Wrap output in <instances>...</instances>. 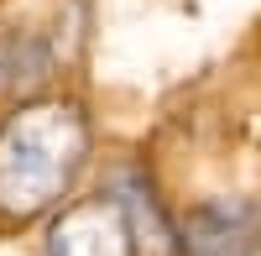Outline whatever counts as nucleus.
Segmentation results:
<instances>
[{
	"label": "nucleus",
	"instance_id": "1",
	"mask_svg": "<svg viewBox=\"0 0 261 256\" xmlns=\"http://www.w3.org/2000/svg\"><path fill=\"white\" fill-rule=\"evenodd\" d=\"M89 115L73 99H27L0 120V220H42L89 162Z\"/></svg>",
	"mask_w": 261,
	"mask_h": 256
},
{
	"label": "nucleus",
	"instance_id": "2",
	"mask_svg": "<svg viewBox=\"0 0 261 256\" xmlns=\"http://www.w3.org/2000/svg\"><path fill=\"white\" fill-rule=\"evenodd\" d=\"M47 256H136V220L120 194L73 199L47 230Z\"/></svg>",
	"mask_w": 261,
	"mask_h": 256
},
{
	"label": "nucleus",
	"instance_id": "3",
	"mask_svg": "<svg viewBox=\"0 0 261 256\" xmlns=\"http://www.w3.org/2000/svg\"><path fill=\"white\" fill-rule=\"evenodd\" d=\"M261 230V209L246 199H209L183 215L178 256H251Z\"/></svg>",
	"mask_w": 261,
	"mask_h": 256
}]
</instances>
